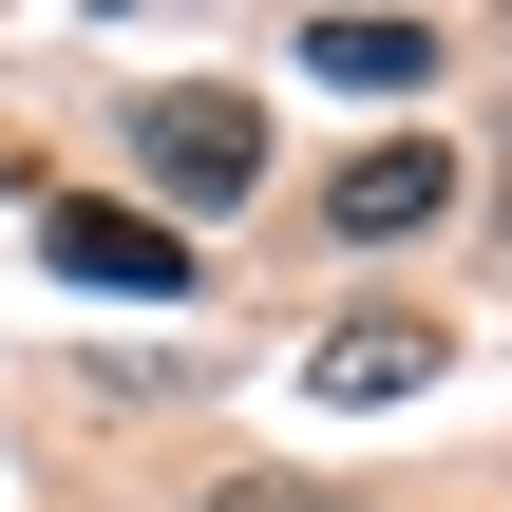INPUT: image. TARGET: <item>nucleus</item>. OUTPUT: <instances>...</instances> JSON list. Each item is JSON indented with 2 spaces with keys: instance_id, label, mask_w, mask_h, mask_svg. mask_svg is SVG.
Here are the masks:
<instances>
[{
  "instance_id": "20e7f679",
  "label": "nucleus",
  "mask_w": 512,
  "mask_h": 512,
  "mask_svg": "<svg viewBox=\"0 0 512 512\" xmlns=\"http://www.w3.org/2000/svg\"><path fill=\"white\" fill-rule=\"evenodd\" d=\"M418 380H456L437 323H323V342H304V399H342V418H399Z\"/></svg>"
},
{
  "instance_id": "f03ea898",
  "label": "nucleus",
  "mask_w": 512,
  "mask_h": 512,
  "mask_svg": "<svg viewBox=\"0 0 512 512\" xmlns=\"http://www.w3.org/2000/svg\"><path fill=\"white\" fill-rule=\"evenodd\" d=\"M304 228H323V247H418V228H456V152H437V133H380V152H342V171L304 190Z\"/></svg>"
},
{
  "instance_id": "423d86ee",
  "label": "nucleus",
  "mask_w": 512,
  "mask_h": 512,
  "mask_svg": "<svg viewBox=\"0 0 512 512\" xmlns=\"http://www.w3.org/2000/svg\"><path fill=\"white\" fill-rule=\"evenodd\" d=\"M209 512H342V494H304V475H228Z\"/></svg>"
},
{
  "instance_id": "f257e3e1",
  "label": "nucleus",
  "mask_w": 512,
  "mask_h": 512,
  "mask_svg": "<svg viewBox=\"0 0 512 512\" xmlns=\"http://www.w3.org/2000/svg\"><path fill=\"white\" fill-rule=\"evenodd\" d=\"M133 152H152L171 209H247V190H266V95H247V76H152V95H133Z\"/></svg>"
},
{
  "instance_id": "7ed1b4c3",
  "label": "nucleus",
  "mask_w": 512,
  "mask_h": 512,
  "mask_svg": "<svg viewBox=\"0 0 512 512\" xmlns=\"http://www.w3.org/2000/svg\"><path fill=\"white\" fill-rule=\"evenodd\" d=\"M38 266H57V285H114V304H190V228L95 209V190H57V209H38Z\"/></svg>"
},
{
  "instance_id": "39448f33",
  "label": "nucleus",
  "mask_w": 512,
  "mask_h": 512,
  "mask_svg": "<svg viewBox=\"0 0 512 512\" xmlns=\"http://www.w3.org/2000/svg\"><path fill=\"white\" fill-rule=\"evenodd\" d=\"M304 76L323 95H418L437 76V19H304Z\"/></svg>"
}]
</instances>
